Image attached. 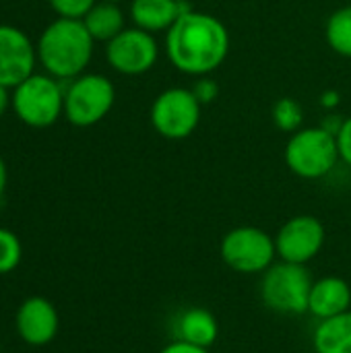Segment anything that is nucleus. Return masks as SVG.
<instances>
[{"label":"nucleus","instance_id":"1","mask_svg":"<svg viewBox=\"0 0 351 353\" xmlns=\"http://www.w3.org/2000/svg\"><path fill=\"white\" fill-rule=\"evenodd\" d=\"M170 62L184 74L205 77L217 70L230 52V33L225 25L209 14L188 8L166 37Z\"/></svg>","mask_w":351,"mask_h":353},{"label":"nucleus","instance_id":"2","mask_svg":"<svg viewBox=\"0 0 351 353\" xmlns=\"http://www.w3.org/2000/svg\"><path fill=\"white\" fill-rule=\"evenodd\" d=\"M93 43L95 39L89 35L83 21L58 17L37 39V62L50 77L68 83L89 66Z\"/></svg>","mask_w":351,"mask_h":353},{"label":"nucleus","instance_id":"3","mask_svg":"<svg viewBox=\"0 0 351 353\" xmlns=\"http://www.w3.org/2000/svg\"><path fill=\"white\" fill-rule=\"evenodd\" d=\"M312 275L306 265L275 261L259 283L263 304L277 314L300 316L308 312V300L312 290Z\"/></svg>","mask_w":351,"mask_h":353},{"label":"nucleus","instance_id":"4","mask_svg":"<svg viewBox=\"0 0 351 353\" xmlns=\"http://www.w3.org/2000/svg\"><path fill=\"white\" fill-rule=\"evenodd\" d=\"M283 157L292 174L302 180L325 178L341 159L337 137L325 126H310L292 132Z\"/></svg>","mask_w":351,"mask_h":353},{"label":"nucleus","instance_id":"5","mask_svg":"<svg viewBox=\"0 0 351 353\" xmlns=\"http://www.w3.org/2000/svg\"><path fill=\"white\" fill-rule=\"evenodd\" d=\"M10 108L23 124L48 128L64 116V85L48 72H33L12 89Z\"/></svg>","mask_w":351,"mask_h":353},{"label":"nucleus","instance_id":"6","mask_svg":"<svg viewBox=\"0 0 351 353\" xmlns=\"http://www.w3.org/2000/svg\"><path fill=\"white\" fill-rule=\"evenodd\" d=\"M116 101L114 83L97 72H83L64 85V118L79 128L101 122Z\"/></svg>","mask_w":351,"mask_h":353},{"label":"nucleus","instance_id":"7","mask_svg":"<svg viewBox=\"0 0 351 353\" xmlns=\"http://www.w3.org/2000/svg\"><path fill=\"white\" fill-rule=\"evenodd\" d=\"M221 261L236 273L263 275L275 261V236L257 225H238L219 242Z\"/></svg>","mask_w":351,"mask_h":353},{"label":"nucleus","instance_id":"8","mask_svg":"<svg viewBox=\"0 0 351 353\" xmlns=\"http://www.w3.org/2000/svg\"><path fill=\"white\" fill-rule=\"evenodd\" d=\"M203 103L192 89L172 87L161 91L151 105V124L155 132L168 141H182L190 137L201 122Z\"/></svg>","mask_w":351,"mask_h":353},{"label":"nucleus","instance_id":"9","mask_svg":"<svg viewBox=\"0 0 351 353\" xmlns=\"http://www.w3.org/2000/svg\"><path fill=\"white\" fill-rule=\"evenodd\" d=\"M327 240L323 221L314 215H296L288 219L275 234L277 259L296 265H308L314 261Z\"/></svg>","mask_w":351,"mask_h":353},{"label":"nucleus","instance_id":"10","mask_svg":"<svg viewBox=\"0 0 351 353\" xmlns=\"http://www.w3.org/2000/svg\"><path fill=\"white\" fill-rule=\"evenodd\" d=\"M157 56L159 48L153 33L139 27L120 31L112 41H108L106 48L108 64L116 72L126 77H139L149 72L155 66Z\"/></svg>","mask_w":351,"mask_h":353},{"label":"nucleus","instance_id":"11","mask_svg":"<svg viewBox=\"0 0 351 353\" xmlns=\"http://www.w3.org/2000/svg\"><path fill=\"white\" fill-rule=\"evenodd\" d=\"M37 48L14 25H0V85L14 89L35 72Z\"/></svg>","mask_w":351,"mask_h":353},{"label":"nucleus","instance_id":"12","mask_svg":"<svg viewBox=\"0 0 351 353\" xmlns=\"http://www.w3.org/2000/svg\"><path fill=\"white\" fill-rule=\"evenodd\" d=\"M14 327L23 343L33 347H43L52 343L60 329V316L56 306L43 296H31L21 302Z\"/></svg>","mask_w":351,"mask_h":353},{"label":"nucleus","instance_id":"13","mask_svg":"<svg viewBox=\"0 0 351 353\" xmlns=\"http://www.w3.org/2000/svg\"><path fill=\"white\" fill-rule=\"evenodd\" d=\"M351 310V285L337 275L321 277L312 283L308 314L317 321H325Z\"/></svg>","mask_w":351,"mask_h":353},{"label":"nucleus","instance_id":"14","mask_svg":"<svg viewBox=\"0 0 351 353\" xmlns=\"http://www.w3.org/2000/svg\"><path fill=\"white\" fill-rule=\"evenodd\" d=\"M174 337L178 341L211 350L219 337V323L207 308L192 306L182 310L174 321Z\"/></svg>","mask_w":351,"mask_h":353},{"label":"nucleus","instance_id":"15","mask_svg":"<svg viewBox=\"0 0 351 353\" xmlns=\"http://www.w3.org/2000/svg\"><path fill=\"white\" fill-rule=\"evenodd\" d=\"M190 6L182 0H132L130 17L134 27L149 33L168 31Z\"/></svg>","mask_w":351,"mask_h":353},{"label":"nucleus","instance_id":"16","mask_svg":"<svg viewBox=\"0 0 351 353\" xmlns=\"http://www.w3.org/2000/svg\"><path fill=\"white\" fill-rule=\"evenodd\" d=\"M317 353H351V310L319 321L312 331Z\"/></svg>","mask_w":351,"mask_h":353},{"label":"nucleus","instance_id":"17","mask_svg":"<svg viewBox=\"0 0 351 353\" xmlns=\"http://www.w3.org/2000/svg\"><path fill=\"white\" fill-rule=\"evenodd\" d=\"M83 23L89 31V35L95 41H112L120 31H124V12L118 4L99 0L93 4V8L83 17Z\"/></svg>","mask_w":351,"mask_h":353},{"label":"nucleus","instance_id":"18","mask_svg":"<svg viewBox=\"0 0 351 353\" xmlns=\"http://www.w3.org/2000/svg\"><path fill=\"white\" fill-rule=\"evenodd\" d=\"M325 37L333 52L351 58V4L337 8L325 25Z\"/></svg>","mask_w":351,"mask_h":353},{"label":"nucleus","instance_id":"19","mask_svg":"<svg viewBox=\"0 0 351 353\" xmlns=\"http://www.w3.org/2000/svg\"><path fill=\"white\" fill-rule=\"evenodd\" d=\"M304 120V110L294 97H281L273 105V122L283 132H296L300 130Z\"/></svg>","mask_w":351,"mask_h":353},{"label":"nucleus","instance_id":"20","mask_svg":"<svg viewBox=\"0 0 351 353\" xmlns=\"http://www.w3.org/2000/svg\"><path fill=\"white\" fill-rule=\"evenodd\" d=\"M23 246L14 232L0 228V275L14 271L21 263Z\"/></svg>","mask_w":351,"mask_h":353},{"label":"nucleus","instance_id":"21","mask_svg":"<svg viewBox=\"0 0 351 353\" xmlns=\"http://www.w3.org/2000/svg\"><path fill=\"white\" fill-rule=\"evenodd\" d=\"M48 2L58 17L83 21V17L93 8L97 0H48Z\"/></svg>","mask_w":351,"mask_h":353},{"label":"nucleus","instance_id":"22","mask_svg":"<svg viewBox=\"0 0 351 353\" xmlns=\"http://www.w3.org/2000/svg\"><path fill=\"white\" fill-rule=\"evenodd\" d=\"M337 147H339V157L351 168V116L343 120L337 128Z\"/></svg>","mask_w":351,"mask_h":353},{"label":"nucleus","instance_id":"23","mask_svg":"<svg viewBox=\"0 0 351 353\" xmlns=\"http://www.w3.org/2000/svg\"><path fill=\"white\" fill-rule=\"evenodd\" d=\"M192 93L197 95V99H199L201 103H209V101H213V99L217 97V93H219V87H217L213 81H209V79H203V81H199V83L194 85Z\"/></svg>","mask_w":351,"mask_h":353},{"label":"nucleus","instance_id":"24","mask_svg":"<svg viewBox=\"0 0 351 353\" xmlns=\"http://www.w3.org/2000/svg\"><path fill=\"white\" fill-rule=\"evenodd\" d=\"M159 353H211L205 347H197V345H190V343H184V341H178L174 339L172 343H168L166 347H161Z\"/></svg>","mask_w":351,"mask_h":353},{"label":"nucleus","instance_id":"25","mask_svg":"<svg viewBox=\"0 0 351 353\" xmlns=\"http://www.w3.org/2000/svg\"><path fill=\"white\" fill-rule=\"evenodd\" d=\"M10 89L8 87H4V85H0V118L6 114V110H8V105H10Z\"/></svg>","mask_w":351,"mask_h":353},{"label":"nucleus","instance_id":"26","mask_svg":"<svg viewBox=\"0 0 351 353\" xmlns=\"http://www.w3.org/2000/svg\"><path fill=\"white\" fill-rule=\"evenodd\" d=\"M6 182H8V170H6L4 159L0 157V196H2L4 190H6Z\"/></svg>","mask_w":351,"mask_h":353},{"label":"nucleus","instance_id":"27","mask_svg":"<svg viewBox=\"0 0 351 353\" xmlns=\"http://www.w3.org/2000/svg\"><path fill=\"white\" fill-rule=\"evenodd\" d=\"M337 103H339V95H337V93H327V95H325L323 105L331 108V105H337Z\"/></svg>","mask_w":351,"mask_h":353},{"label":"nucleus","instance_id":"28","mask_svg":"<svg viewBox=\"0 0 351 353\" xmlns=\"http://www.w3.org/2000/svg\"><path fill=\"white\" fill-rule=\"evenodd\" d=\"M106 2H114V4H118V2H122V0H106Z\"/></svg>","mask_w":351,"mask_h":353}]
</instances>
